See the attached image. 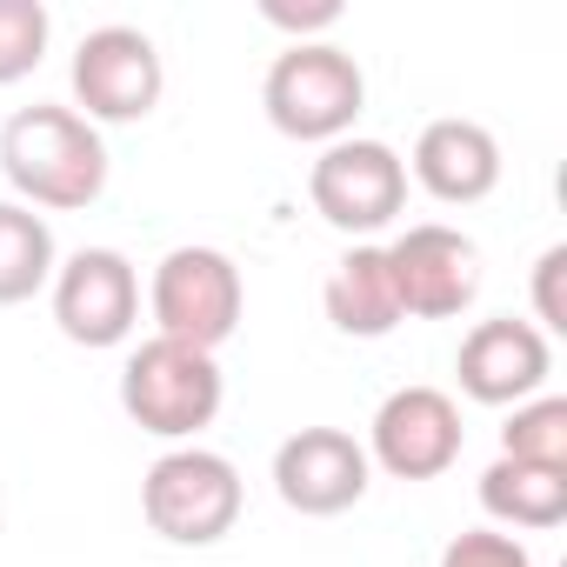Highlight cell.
I'll list each match as a JSON object with an SVG mask.
<instances>
[{"label":"cell","mask_w":567,"mask_h":567,"mask_svg":"<svg viewBox=\"0 0 567 567\" xmlns=\"http://www.w3.org/2000/svg\"><path fill=\"white\" fill-rule=\"evenodd\" d=\"M0 167L41 207H87L107 187V147L68 107H21L0 127Z\"/></svg>","instance_id":"cell-1"},{"label":"cell","mask_w":567,"mask_h":567,"mask_svg":"<svg viewBox=\"0 0 567 567\" xmlns=\"http://www.w3.org/2000/svg\"><path fill=\"white\" fill-rule=\"evenodd\" d=\"M141 315V288H134V267L114 254V247H81L61 280H54V321L68 341L81 348H114L127 341Z\"/></svg>","instance_id":"cell-9"},{"label":"cell","mask_w":567,"mask_h":567,"mask_svg":"<svg viewBox=\"0 0 567 567\" xmlns=\"http://www.w3.org/2000/svg\"><path fill=\"white\" fill-rule=\"evenodd\" d=\"M121 408L147 434H167V441L200 434L220 414V368H214V354L154 334L121 374Z\"/></svg>","instance_id":"cell-2"},{"label":"cell","mask_w":567,"mask_h":567,"mask_svg":"<svg viewBox=\"0 0 567 567\" xmlns=\"http://www.w3.org/2000/svg\"><path fill=\"white\" fill-rule=\"evenodd\" d=\"M328 321L354 341H381L394 334L408 315H401V295H394V274H388V247H354L334 280H328Z\"/></svg>","instance_id":"cell-14"},{"label":"cell","mask_w":567,"mask_h":567,"mask_svg":"<svg viewBox=\"0 0 567 567\" xmlns=\"http://www.w3.org/2000/svg\"><path fill=\"white\" fill-rule=\"evenodd\" d=\"M534 315L547 328H567V247H547L534 267Z\"/></svg>","instance_id":"cell-20"},{"label":"cell","mask_w":567,"mask_h":567,"mask_svg":"<svg viewBox=\"0 0 567 567\" xmlns=\"http://www.w3.org/2000/svg\"><path fill=\"white\" fill-rule=\"evenodd\" d=\"M481 507L514 527H560L567 520V474L560 467H527V461H494L481 474Z\"/></svg>","instance_id":"cell-15"},{"label":"cell","mask_w":567,"mask_h":567,"mask_svg":"<svg viewBox=\"0 0 567 567\" xmlns=\"http://www.w3.org/2000/svg\"><path fill=\"white\" fill-rule=\"evenodd\" d=\"M141 514L161 540L207 547L240 520V474L220 454H200V447L161 454L141 481Z\"/></svg>","instance_id":"cell-3"},{"label":"cell","mask_w":567,"mask_h":567,"mask_svg":"<svg viewBox=\"0 0 567 567\" xmlns=\"http://www.w3.org/2000/svg\"><path fill=\"white\" fill-rule=\"evenodd\" d=\"M461 454V408L441 388H401L374 414V461L394 481H434Z\"/></svg>","instance_id":"cell-10"},{"label":"cell","mask_w":567,"mask_h":567,"mask_svg":"<svg viewBox=\"0 0 567 567\" xmlns=\"http://www.w3.org/2000/svg\"><path fill=\"white\" fill-rule=\"evenodd\" d=\"M368 101L361 68L341 48H295L267 68V121L288 141H334Z\"/></svg>","instance_id":"cell-4"},{"label":"cell","mask_w":567,"mask_h":567,"mask_svg":"<svg viewBox=\"0 0 567 567\" xmlns=\"http://www.w3.org/2000/svg\"><path fill=\"white\" fill-rule=\"evenodd\" d=\"M161 54L134 28H101L74 54V94L94 121H147L161 107Z\"/></svg>","instance_id":"cell-8"},{"label":"cell","mask_w":567,"mask_h":567,"mask_svg":"<svg viewBox=\"0 0 567 567\" xmlns=\"http://www.w3.org/2000/svg\"><path fill=\"white\" fill-rule=\"evenodd\" d=\"M48 54V8L41 0H0V87L34 74Z\"/></svg>","instance_id":"cell-18"},{"label":"cell","mask_w":567,"mask_h":567,"mask_svg":"<svg viewBox=\"0 0 567 567\" xmlns=\"http://www.w3.org/2000/svg\"><path fill=\"white\" fill-rule=\"evenodd\" d=\"M154 321L161 341L214 354L240 328V267L214 247H174L154 274Z\"/></svg>","instance_id":"cell-5"},{"label":"cell","mask_w":567,"mask_h":567,"mask_svg":"<svg viewBox=\"0 0 567 567\" xmlns=\"http://www.w3.org/2000/svg\"><path fill=\"white\" fill-rule=\"evenodd\" d=\"M274 487L295 514H348L368 494V454L341 427H301L274 454Z\"/></svg>","instance_id":"cell-11"},{"label":"cell","mask_w":567,"mask_h":567,"mask_svg":"<svg viewBox=\"0 0 567 567\" xmlns=\"http://www.w3.org/2000/svg\"><path fill=\"white\" fill-rule=\"evenodd\" d=\"M388 274H394V295L401 315L421 321H454L474 295H481V247L454 227H408L388 247Z\"/></svg>","instance_id":"cell-7"},{"label":"cell","mask_w":567,"mask_h":567,"mask_svg":"<svg viewBox=\"0 0 567 567\" xmlns=\"http://www.w3.org/2000/svg\"><path fill=\"white\" fill-rule=\"evenodd\" d=\"M547 381V334L527 321H481L461 341V388L481 408H507L527 401Z\"/></svg>","instance_id":"cell-12"},{"label":"cell","mask_w":567,"mask_h":567,"mask_svg":"<svg viewBox=\"0 0 567 567\" xmlns=\"http://www.w3.org/2000/svg\"><path fill=\"white\" fill-rule=\"evenodd\" d=\"M54 274V234L28 207H0V308L34 301Z\"/></svg>","instance_id":"cell-16"},{"label":"cell","mask_w":567,"mask_h":567,"mask_svg":"<svg viewBox=\"0 0 567 567\" xmlns=\"http://www.w3.org/2000/svg\"><path fill=\"white\" fill-rule=\"evenodd\" d=\"M501 461H527V467H560L567 474V401H534L501 427Z\"/></svg>","instance_id":"cell-17"},{"label":"cell","mask_w":567,"mask_h":567,"mask_svg":"<svg viewBox=\"0 0 567 567\" xmlns=\"http://www.w3.org/2000/svg\"><path fill=\"white\" fill-rule=\"evenodd\" d=\"M315 214L341 234H374L408 207V167L394 161V147L381 141H341L315 161L308 174Z\"/></svg>","instance_id":"cell-6"},{"label":"cell","mask_w":567,"mask_h":567,"mask_svg":"<svg viewBox=\"0 0 567 567\" xmlns=\"http://www.w3.org/2000/svg\"><path fill=\"white\" fill-rule=\"evenodd\" d=\"M441 567H534V560H527V547L507 540V534H461V540H447Z\"/></svg>","instance_id":"cell-19"},{"label":"cell","mask_w":567,"mask_h":567,"mask_svg":"<svg viewBox=\"0 0 567 567\" xmlns=\"http://www.w3.org/2000/svg\"><path fill=\"white\" fill-rule=\"evenodd\" d=\"M414 174L434 200L447 207H467V200H487L494 181H501V147L481 121H434L414 147Z\"/></svg>","instance_id":"cell-13"},{"label":"cell","mask_w":567,"mask_h":567,"mask_svg":"<svg viewBox=\"0 0 567 567\" xmlns=\"http://www.w3.org/2000/svg\"><path fill=\"white\" fill-rule=\"evenodd\" d=\"M267 21H274V28L308 34V28H334V21H341V8H334V0H308V8H280V0H267Z\"/></svg>","instance_id":"cell-21"}]
</instances>
